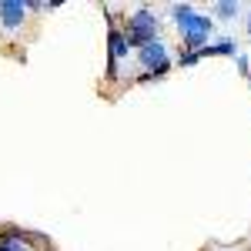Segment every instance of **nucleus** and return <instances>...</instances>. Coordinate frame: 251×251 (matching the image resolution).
I'll list each match as a JSON object with an SVG mask.
<instances>
[{
  "label": "nucleus",
  "mask_w": 251,
  "mask_h": 251,
  "mask_svg": "<svg viewBox=\"0 0 251 251\" xmlns=\"http://www.w3.org/2000/svg\"><path fill=\"white\" fill-rule=\"evenodd\" d=\"M201 57H211V54H228V57H238V47H234V40L231 37H221V40H214V44H208L204 50H198Z\"/></svg>",
  "instance_id": "obj_6"
},
{
  "label": "nucleus",
  "mask_w": 251,
  "mask_h": 251,
  "mask_svg": "<svg viewBox=\"0 0 251 251\" xmlns=\"http://www.w3.org/2000/svg\"><path fill=\"white\" fill-rule=\"evenodd\" d=\"M0 251H24V234L17 228H7V238L0 241Z\"/></svg>",
  "instance_id": "obj_8"
},
{
  "label": "nucleus",
  "mask_w": 251,
  "mask_h": 251,
  "mask_svg": "<svg viewBox=\"0 0 251 251\" xmlns=\"http://www.w3.org/2000/svg\"><path fill=\"white\" fill-rule=\"evenodd\" d=\"M198 60H201V54H198V50H184V54L177 57V64H181V67H191V64H198Z\"/></svg>",
  "instance_id": "obj_9"
},
{
  "label": "nucleus",
  "mask_w": 251,
  "mask_h": 251,
  "mask_svg": "<svg viewBox=\"0 0 251 251\" xmlns=\"http://www.w3.org/2000/svg\"><path fill=\"white\" fill-rule=\"evenodd\" d=\"M171 14L177 20V34H181L188 50H204L211 44V34H214L211 14H198L191 3H177V7H171Z\"/></svg>",
  "instance_id": "obj_1"
},
{
  "label": "nucleus",
  "mask_w": 251,
  "mask_h": 251,
  "mask_svg": "<svg viewBox=\"0 0 251 251\" xmlns=\"http://www.w3.org/2000/svg\"><path fill=\"white\" fill-rule=\"evenodd\" d=\"M248 37H251V10H248Z\"/></svg>",
  "instance_id": "obj_11"
},
{
  "label": "nucleus",
  "mask_w": 251,
  "mask_h": 251,
  "mask_svg": "<svg viewBox=\"0 0 251 251\" xmlns=\"http://www.w3.org/2000/svg\"><path fill=\"white\" fill-rule=\"evenodd\" d=\"M211 17L234 20V17H238V3H234V0H221V3H214V7H211Z\"/></svg>",
  "instance_id": "obj_7"
},
{
  "label": "nucleus",
  "mask_w": 251,
  "mask_h": 251,
  "mask_svg": "<svg viewBox=\"0 0 251 251\" xmlns=\"http://www.w3.org/2000/svg\"><path fill=\"white\" fill-rule=\"evenodd\" d=\"M137 60H141V67L148 71V74H154L161 77L164 71H168V47H164V40H151V44H144L141 50H137Z\"/></svg>",
  "instance_id": "obj_3"
},
{
  "label": "nucleus",
  "mask_w": 251,
  "mask_h": 251,
  "mask_svg": "<svg viewBox=\"0 0 251 251\" xmlns=\"http://www.w3.org/2000/svg\"><path fill=\"white\" fill-rule=\"evenodd\" d=\"M157 30H161V17H157L154 10H134L131 17H127V27H124V37L131 47H144V44H151V40H161L157 37Z\"/></svg>",
  "instance_id": "obj_2"
},
{
  "label": "nucleus",
  "mask_w": 251,
  "mask_h": 251,
  "mask_svg": "<svg viewBox=\"0 0 251 251\" xmlns=\"http://www.w3.org/2000/svg\"><path fill=\"white\" fill-rule=\"evenodd\" d=\"M127 50H131V44H127V37H124V30H111L107 34V57H111V67H114L117 60L127 57Z\"/></svg>",
  "instance_id": "obj_5"
},
{
  "label": "nucleus",
  "mask_w": 251,
  "mask_h": 251,
  "mask_svg": "<svg viewBox=\"0 0 251 251\" xmlns=\"http://www.w3.org/2000/svg\"><path fill=\"white\" fill-rule=\"evenodd\" d=\"M27 20V0H0V24L3 30H17Z\"/></svg>",
  "instance_id": "obj_4"
},
{
  "label": "nucleus",
  "mask_w": 251,
  "mask_h": 251,
  "mask_svg": "<svg viewBox=\"0 0 251 251\" xmlns=\"http://www.w3.org/2000/svg\"><path fill=\"white\" fill-rule=\"evenodd\" d=\"M234 64H238V71H241V74H248V57H245V54H238Z\"/></svg>",
  "instance_id": "obj_10"
}]
</instances>
